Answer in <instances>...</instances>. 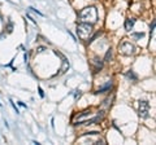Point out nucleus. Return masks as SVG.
<instances>
[{
    "mask_svg": "<svg viewBox=\"0 0 156 145\" xmlns=\"http://www.w3.org/2000/svg\"><path fill=\"white\" fill-rule=\"evenodd\" d=\"M91 65L94 66V73H98L99 70H102L103 69V61L99 58V57H94L93 61H91Z\"/></svg>",
    "mask_w": 156,
    "mask_h": 145,
    "instance_id": "5",
    "label": "nucleus"
},
{
    "mask_svg": "<svg viewBox=\"0 0 156 145\" xmlns=\"http://www.w3.org/2000/svg\"><path fill=\"white\" fill-rule=\"evenodd\" d=\"M11 104H12V106H13V109H15V110H16V113H20V112H18V109H17V108H16V105H15V104H13V101H12V100H11Z\"/></svg>",
    "mask_w": 156,
    "mask_h": 145,
    "instance_id": "16",
    "label": "nucleus"
},
{
    "mask_svg": "<svg viewBox=\"0 0 156 145\" xmlns=\"http://www.w3.org/2000/svg\"><path fill=\"white\" fill-rule=\"evenodd\" d=\"M111 88H112V82L109 80V82H108V83H107V84H106V86H103V87H100V88H99V90H98L96 92H95V93H96V95H98V93H104V92L109 91Z\"/></svg>",
    "mask_w": 156,
    "mask_h": 145,
    "instance_id": "7",
    "label": "nucleus"
},
{
    "mask_svg": "<svg viewBox=\"0 0 156 145\" xmlns=\"http://www.w3.org/2000/svg\"><path fill=\"white\" fill-rule=\"evenodd\" d=\"M12 29H13V25L9 24V25H8V33H12Z\"/></svg>",
    "mask_w": 156,
    "mask_h": 145,
    "instance_id": "17",
    "label": "nucleus"
},
{
    "mask_svg": "<svg viewBox=\"0 0 156 145\" xmlns=\"http://www.w3.org/2000/svg\"><path fill=\"white\" fill-rule=\"evenodd\" d=\"M99 35H100V33H96V34H95V35H94V36H93V38H91V39H90V40H89V44H91V43H93V42L95 40V39H96V38L99 36Z\"/></svg>",
    "mask_w": 156,
    "mask_h": 145,
    "instance_id": "12",
    "label": "nucleus"
},
{
    "mask_svg": "<svg viewBox=\"0 0 156 145\" xmlns=\"http://www.w3.org/2000/svg\"><path fill=\"white\" fill-rule=\"evenodd\" d=\"M93 135H99L98 131H90V132H85L83 136H93Z\"/></svg>",
    "mask_w": 156,
    "mask_h": 145,
    "instance_id": "10",
    "label": "nucleus"
},
{
    "mask_svg": "<svg viewBox=\"0 0 156 145\" xmlns=\"http://www.w3.org/2000/svg\"><path fill=\"white\" fill-rule=\"evenodd\" d=\"M138 114H139L141 118H147L150 115V102L146 100L139 101V105H138Z\"/></svg>",
    "mask_w": 156,
    "mask_h": 145,
    "instance_id": "4",
    "label": "nucleus"
},
{
    "mask_svg": "<svg viewBox=\"0 0 156 145\" xmlns=\"http://www.w3.org/2000/svg\"><path fill=\"white\" fill-rule=\"evenodd\" d=\"M43 51H44V48H43V47H41V48H38V52H43Z\"/></svg>",
    "mask_w": 156,
    "mask_h": 145,
    "instance_id": "18",
    "label": "nucleus"
},
{
    "mask_svg": "<svg viewBox=\"0 0 156 145\" xmlns=\"http://www.w3.org/2000/svg\"><path fill=\"white\" fill-rule=\"evenodd\" d=\"M119 49L124 56H130V55L135 53V47H134L130 42H122L119 46Z\"/></svg>",
    "mask_w": 156,
    "mask_h": 145,
    "instance_id": "3",
    "label": "nucleus"
},
{
    "mask_svg": "<svg viewBox=\"0 0 156 145\" xmlns=\"http://www.w3.org/2000/svg\"><path fill=\"white\" fill-rule=\"evenodd\" d=\"M134 24H135V20H134V18H128L126 21H125V30H126V31L133 30Z\"/></svg>",
    "mask_w": 156,
    "mask_h": 145,
    "instance_id": "6",
    "label": "nucleus"
},
{
    "mask_svg": "<svg viewBox=\"0 0 156 145\" xmlns=\"http://www.w3.org/2000/svg\"><path fill=\"white\" fill-rule=\"evenodd\" d=\"M38 90H39V95H41V97H44V92H43V90L41 88V87H39Z\"/></svg>",
    "mask_w": 156,
    "mask_h": 145,
    "instance_id": "15",
    "label": "nucleus"
},
{
    "mask_svg": "<svg viewBox=\"0 0 156 145\" xmlns=\"http://www.w3.org/2000/svg\"><path fill=\"white\" fill-rule=\"evenodd\" d=\"M112 60V49L109 48V49L107 51V53H106V57H104V61H111Z\"/></svg>",
    "mask_w": 156,
    "mask_h": 145,
    "instance_id": "9",
    "label": "nucleus"
},
{
    "mask_svg": "<svg viewBox=\"0 0 156 145\" xmlns=\"http://www.w3.org/2000/svg\"><path fill=\"white\" fill-rule=\"evenodd\" d=\"M0 106H2V102H0Z\"/></svg>",
    "mask_w": 156,
    "mask_h": 145,
    "instance_id": "19",
    "label": "nucleus"
},
{
    "mask_svg": "<svg viewBox=\"0 0 156 145\" xmlns=\"http://www.w3.org/2000/svg\"><path fill=\"white\" fill-rule=\"evenodd\" d=\"M93 33H94L93 24H89V22H80V24L77 25V35H78V38L86 39V38H89Z\"/></svg>",
    "mask_w": 156,
    "mask_h": 145,
    "instance_id": "2",
    "label": "nucleus"
},
{
    "mask_svg": "<svg viewBox=\"0 0 156 145\" xmlns=\"http://www.w3.org/2000/svg\"><path fill=\"white\" fill-rule=\"evenodd\" d=\"M81 95H82V92H81V91H76L74 99H76V100H77V99H80V97H81Z\"/></svg>",
    "mask_w": 156,
    "mask_h": 145,
    "instance_id": "14",
    "label": "nucleus"
},
{
    "mask_svg": "<svg viewBox=\"0 0 156 145\" xmlns=\"http://www.w3.org/2000/svg\"><path fill=\"white\" fill-rule=\"evenodd\" d=\"M125 77H126L128 79H130V80H133V82H137V79H138L137 74H134L133 70H129V71L125 73Z\"/></svg>",
    "mask_w": 156,
    "mask_h": 145,
    "instance_id": "8",
    "label": "nucleus"
},
{
    "mask_svg": "<svg viewBox=\"0 0 156 145\" xmlns=\"http://www.w3.org/2000/svg\"><path fill=\"white\" fill-rule=\"evenodd\" d=\"M133 36L135 38V39H139V38H143V36H145V34H143V33H137V34H134Z\"/></svg>",
    "mask_w": 156,
    "mask_h": 145,
    "instance_id": "13",
    "label": "nucleus"
},
{
    "mask_svg": "<svg viewBox=\"0 0 156 145\" xmlns=\"http://www.w3.org/2000/svg\"><path fill=\"white\" fill-rule=\"evenodd\" d=\"M78 17L81 18V22H90L95 24L98 21V9L96 7H86L80 13Z\"/></svg>",
    "mask_w": 156,
    "mask_h": 145,
    "instance_id": "1",
    "label": "nucleus"
},
{
    "mask_svg": "<svg viewBox=\"0 0 156 145\" xmlns=\"http://www.w3.org/2000/svg\"><path fill=\"white\" fill-rule=\"evenodd\" d=\"M154 30H155V21H152V24H151V27H150V36H152Z\"/></svg>",
    "mask_w": 156,
    "mask_h": 145,
    "instance_id": "11",
    "label": "nucleus"
}]
</instances>
